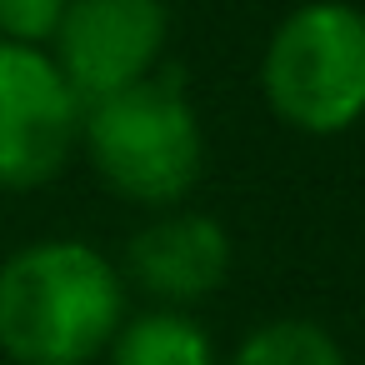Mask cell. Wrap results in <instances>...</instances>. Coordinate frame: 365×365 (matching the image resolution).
Wrapping results in <instances>:
<instances>
[{
    "mask_svg": "<svg viewBox=\"0 0 365 365\" xmlns=\"http://www.w3.org/2000/svg\"><path fill=\"white\" fill-rule=\"evenodd\" d=\"M81 150L101 185L140 210H175L205 175V130L175 71L110 91L81 110Z\"/></svg>",
    "mask_w": 365,
    "mask_h": 365,
    "instance_id": "obj_2",
    "label": "cell"
},
{
    "mask_svg": "<svg viewBox=\"0 0 365 365\" xmlns=\"http://www.w3.org/2000/svg\"><path fill=\"white\" fill-rule=\"evenodd\" d=\"M106 355L110 365H220L205 325L190 310H170V305L125 315Z\"/></svg>",
    "mask_w": 365,
    "mask_h": 365,
    "instance_id": "obj_7",
    "label": "cell"
},
{
    "mask_svg": "<svg viewBox=\"0 0 365 365\" xmlns=\"http://www.w3.org/2000/svg\"><path fill=\"white\" fill-rule=\"evenodd\" d=\"M81 101L51 51L0 41V190H41L81 150Z\"/></svg>",
    "mask_w": 365,
    "mask_h": 365,
    "instance_id": "obj_4",
    "label": "cell"
},
{
    "mask_svg": "<svg viewBox=\"0 0 365 365\" xmlns=\"http://www.w3.org/2000/svg\"><path fill=\"white\" fill-rule=\"evenodd\" d=\"M61 16H66V0H0V41L46 51Z\"/></svg>",
    "mask_w": 365,
    "mask_h": 365,
    "instance_id": "obj_9",
    "label": "cell"
},
{
    "mask_svg": "<svg viewBox=\"0 0 365 365\" xmlns=\"http://www.w3.org/2000/svg\"><path fill=\"white\" fill-rule=\"evenodd\" d=\"M260 96L300 135H345L365 115V11L305 0L265 41Z\"/></svg>",
    "mask_w": 365,
    "mask_h": 365,
    "instance_id": "obj_3",
    "label": "cell"
},
{
    "mask_svg": "<svg viewBox=\"0 0 365 365\" xmlns=\"http://www.w3.org/2000/svg\"><path fill=\"white\" fill-rule=\"evenodd\" d=\"M230 230L205 210H155L125 245V275L155 305L190 310L210 300L230 275Z\"/></svg>",
    "mask_w": 365,
    "mask_h": 365,
    "instance_id": "obj_6",
    "label": "cell"
},
{
    "mask_svg": "<svg viewBox=\"0 0 365 365\" xmlns=\"http://www.w3.org/2000/svg\"><path fill=\"white\" fill-rule=\"evenodd\" d=\"M170 41L165 0H66V16L51 36V61L81 106L125 91L160 71Z\"/></svg>",
    "mask_w": 365,
    "mask_h": 365,
    "instance_id": "obj_5",
    "label": "cell"
},
{
    "mask_svg": "<svg viewBox=\"0 0 365 365\" xmlns=\"http://www.w3.org/2000/svg\"><path fill=\"white\" fill-rule=\"evenodd\" d=\"M125 320V275L86 240H31L0 260V355L91 365Z\"/></svg>",
    "mask_w": 365,
    "mask_h": 365,
    "instance_id": "obj_1",
    "label": "cell"
},
{
    "mask_svg": "<svg viewBox=\"0 0 365 365\" xmlns=\"http://www.w3.org/2000/svg\"><path fill=\"white\" fill-rule=\"evenodd\" d=\"M230 365H345V350L325 325L305 315H285V320L255 325L235 345Z\"/></svg>",
    "mask_w": 365,
    "mask_h": 365,
    "instance_id": "obj_8",
    "label": "cell"
}]
</instances>
